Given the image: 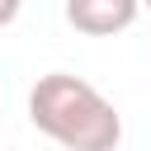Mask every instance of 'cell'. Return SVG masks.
Here are the masks:
<instances>
[{
    "label": "cell",
    "instance_id": "cell-2",
    "mask_svg": "<svg viewBox=\"0 0 151 151\" xmlns=\"http://www.w3.org/2000/svg\"><path fill=\"white\" fill-rule=\"evenodd\" d=\"M132 19H137V0H66V24L90 38H109Z\"/></svg>",
    "mask_w": 151,
    "mask_h": 151
},
{
    "label": "cell",
    "instance_id": "cell-3",
    "mask_svg": "<svg viewBox=\"0 0 151 151\" xmlns=\"http://www.w3.org/2000/svg\"><path fill=\"white\" fill-rule=\"evenodd\" d=\"M19 19V0H0V28Z\"/></svg>",
    "mask_w": 151,
    "mask_h": 151
},
{
    "label": "cell",
    "instance_id": "cell-1",
    "mask_svg": "<svg viewBox=\"0 0 151 151\" xmlns=\"http://www.w3.org/2000/svg\"><path fill=\"white\" fill-rule=\"evenodd\" d=\"M28 123L66 151H113L123 142L118 109L71 71H47L28 90Z\"/></svg>",
    "mask_w": 151,
    "mask_h": 151
}]
</instances>
